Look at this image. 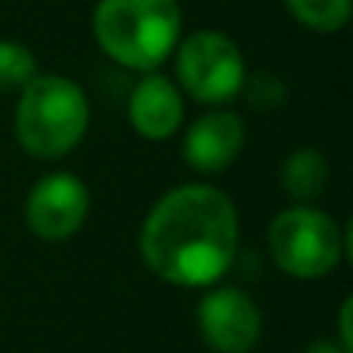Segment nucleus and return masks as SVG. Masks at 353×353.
<instances>
[{
  "label": "nucleus",
  "mask_w": 353,
  "mask_h": 353,
  "mask_svg": "<svg viewBox=\"0 0 353 353\" xmlns=\"http://www.w3.org/2000/svg\"><path fill=\"white\" fill-rule=\"evenodd\" d=\"M239 248V214L217 186L189 183L155 201L140 232L146 267L180 288L214 285Z\"/></svg>",
  "instance_id": "1"
},
{
  "label": "nucleus",
  "mask_w": 353,
  "mask_h": 353,
  "mask_svg": "<svg viewBox=\"0 0 353 353\" xmlns=\"http://www.w3.org/2000/svg\"><path fill=\"white\" fill-rule=\"evenodd\" d=\"M176 0H99L93 34L109 59L134 72H152L180 43Z\"/></svg>",
  "instance_id": "2"
},
{
  "label": "nucleus",
  "mask_w": 353,
  "mask_h": 353,
  "mask_svg": "<svg viewBox=\"0 0 353 353\" xmlns=\"http://www.w3.org/2000/svg\"><path fill=\"white\" fill-rule=\"evenodd\" d=\"M16 105V137L34 159H62L87 134L90 105L74 81L62 74H34Z\"/></svg>",
  "instance_id": "3"
},
{
  "label": "nucleus",
  "mask_w": 353,
  "mask_h": 353,
  "mask_svg": "<svg viewBox=\"0 0 353 353\" xmlns=\"http://www.w3.org/2000/svg\"><path fill=\"white\" fill-rule=\"evenodd\" d=\"M270 251L273 261L294 279H323L341 263L344 236L325 211L294 205L270 226Z\"/></svg>",
  "instance_id": "4"
},
{
  "label": "nucleus",
  "mask_w": 353,
  "mask_h": 353,
  "mask_svg": "<svg viewBox=\"0 0 353 353\" xmlns=\"http://www.w3.org/2000/svg\"><path fill=\"white\" fill-rule=\"evenodd\" d=\"M176 78L192 99L220 105L242 93L245 59L220 31H195L176 47Z\"/></svg>",
  "instance_id": "5"
},
{
  "label": "nucleus",
  "mask_w": 353,
  "mask_h": 353,
  "mask_svg": "<svg viewBox=\"0 0 353 353\" xmlns=\"http://www.w3.org/2000/svg\"><path fill=\"white\" fill-rule=\"evenodd\" d=\"M90 192L74 174H47L34 183L25 201V223L43 242H62L84 226Z\"/></svg>",
  "instance_id": "6"
},
{
  "label": "nucleus",
  "mask_w": 353,
  "mask_h": 353,
  "mask_svg": "<svg viewBox=\"0 0 353 353\" xmlns=\"http://www.w3.org/2000/svg\"><path fill=\"white\" fill-rule=\"evenodd\" d=\"M263 316L239 288H217L199 304V332L214 353H248L261 341Z\"/></svg>",
  "instance_id": "7"
},
{
  "label": "nucleus",
  "mask_w": 353,
  "mask_h": 353,
  "mask_svg": "<svg viewBox=\"0 0 353 353\" xmlns=\"http://www.w3.org/2000/svg\"><path fill=\"white\" fill-rule=\"evenodd\" d=\"M245 146V124L236 112H205L183 137V159L199 174H220L239 159Z\"/></svg>",
  "instance_id": "8"
},
{
  "label": "nucleus",
  "mask_w": 353,
  "mask_h": 353,
  "mask_svg": "<svg viewBox=\"0 0 353 353\" xmlns=\"http://www.w3.org/2000/svg\"><path fill=\"white\" fill-rule=\"evenodd\" d=\"M130 124L146 140H168L183 124V97L171 78L146 74L130 93Z\"/></svg>",
  "instance_id": "9"
},
{
  "label": "nucleus",
  "mask_w": 353,
  "mask_h": 353,
  "mask_svg": "<svg viewBox=\"0 0 353 353\" xmlns=\"http://www.w3.org/2000/svg\"><path fill=\"white\" fill-rule=\"evenodd\" d=\"M279 180L288 199L298 201V205H310L329 186V161H325V155L319 149L310 146L292 149L285 155V161H282Z\"/></svg>",
  "instance_id": "10"
},
{
  "label": "nucleus",
  "mask_w": 353,
  "mask_h": 353,
  "mask_svg": "<svg viewBox=\"0 0 353 353\" xmlns=\"http://www.w3.org/2000/svg\"><path fill=\"white\" fill-rule=\"evenodd\" d=\"M288 12L319 34H335L350 19V0H285Z\"/></svg>",
  "instance_id": "11"
},
{
  "label": "nucleus",
  "mask_w": 353,
  "mask_h": 353,
  "mask_svg": "<svg viewBox=\"0 0 353 353\" xmlns=\"http://www.w3.org/2000/svg\"><path fill=\"white\" fill-rule=\"evenodd\" d=\"M37 74V62L28 47L16 41H0V93L22 90Z\"/></svg>",
  "instance_id": "12"
},
{
  "label": "nucleus",
  "mask_w": 353,
  "mask_h": 353,
  "mask_svg": "<svg viewBox=\"0 0 353 353\" xmlns=\"http://www.w3.org/2000/svg\"><path fill=\"white\" fill-rule=\"evenodd\" d=\"M285 99V87H282L279 78L273 74H257L254 84H251V105L257 109H276Z\"/></svg>",
  "instance_id": "13"
},
{
  "label": "nucleus",
  "mask_w": 353,
  "mask_h": 353,
  "mask_svg": "<svg viewBox=\"0 0 353 353\" xmlns=\"http://www.w3.org/2000/svg\"><path fill=\"white\" fill-rule=\"evenodd\" d=\"M307 353H350V350H344L341 344H332V341H316Z\"/></svg>",
  "instance_id": "14"
}]
</instances>
